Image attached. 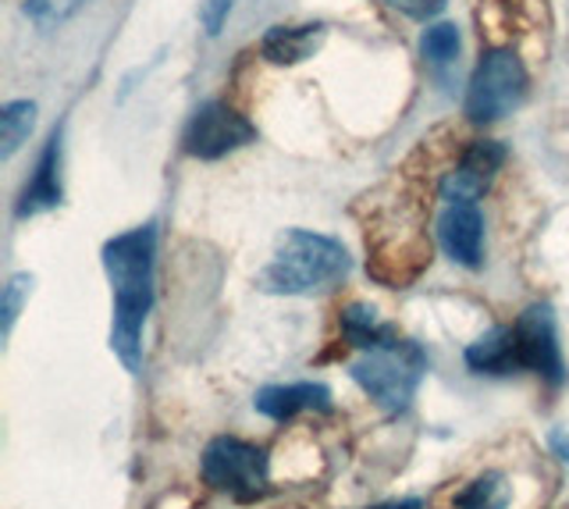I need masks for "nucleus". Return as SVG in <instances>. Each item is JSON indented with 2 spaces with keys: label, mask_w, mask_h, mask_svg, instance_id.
<instances>
[{
  "label": "nucleus",
  "mask_w": 569,
  "mask_h": 509,
  "mask_svg": "<svg viewBox=\"0 0 569 509\" xmlns=\"http://www.w3.org/2000/svg\"><path fill=\"white\" fill-rule=\"evenodd\" d=\"M153 224H139L132 232L103 242V271L111 278L114 296L111 349L129 375L142 367V325H147V313L153 307Z\"/></svg>",
  "instance_id": "nucleus-1"
},
{
  "label": "nucleus",
  "mask_w": 569,
  "mask_h": 509,
  "mask_svg": "<svg viewBox=\"0 0 569 509\" xmlns=\"http://www.w3.org/2000/svg\"><path fill=\"white\" fill-rule=\"evenodd\" d=\"M349 268L352 260L338 239L292 228L278 242L271 265L257 275V289L271 296H313L335 289L349 275Z\"/></svg>",
  "instance_id": "nucleus-2"
},
{
  "label": "nucleus",
  "mask_w": 569,
  "mask_h": 509,
  "mask_svg": "<svg viewBox=\"0 0 569 509\" xmlns=\"http://www.w3.org/2000/svg\"><path fill=\"white\" fill-rule=\"evenodd\" d=\"M349 375L381 410L402 413L427 375V353L413 339L396 336L378 349H363V357L349 367Z\"/></svg>",
  "instance_id": "nucleus-3"
},
{
  "label": "nucleus",
  "mask_w": 569,
  "mask_h": 509,
  "mask_svg": "<svg viewBox=\"0 0 569 509\" xmlns=\"http://www.w3.org/2000/svg\"><path fill=\"white\" fill-rule=\"evenodd\" d=\"M527 97V68L516 58V50H488L473 68L467 86V111L470 121H498L512 114Z\"/></svg>",
  "instance_id": "nucleus-4"
},
{
  "label": "nucleus",
  "mask_w": 569,
  "mask_h": 509,
  "mask_svg": "<svg viewBox=\"0 0 569 509\" xmlns=\"http://www.w3.org/2000/svg\"><path fill=\"white\" fill-rule=\"evenodd\" d=\"M200 473L213 491H228L231 499H260L267 491V452L221 435L203 449Z\"/></svg>",
  "instance_id": "nucleus-5"
},
{
  "label": "nucleus",
  "mask_w": 569,
  "mask_h": 509,
  "mask_svg": "<svg viewBox=\"0 0 569 509\" xmlns=\"http://www.w3.org/2000/svg\"><path fill=\"white\" fill-rule=\"evenodd\" d=\"M512 331V367L516 371H533L545 378L551 389H559L566 381V360L559 349V328H556V313L548 303H533L527 307Z\"/></svg>",
  "instance_id": "nucleus-6"
},
{
  "label": "nucleus",
  "mask_w": 569,
  "mask_h": 509,
  "mask_svg": "<svg viewBox=\"0 0 569 509\" xmlns=\"http://www.w3.org/2000/svg\"><path fill=\"white\" fill-rule=\"evenodd\" d=\"M253 136L257 129L239 111H231L228 103H203L182 132V150L196 161H221L239 147L253 143Z\"/></svg>",
  "instance_id": "nucleus-7"
},
{
  "label": "nucleus",
  "mask_w": 569,
  "mask_h": 509,
  "mask_svg": "<svg viewBox=\"0 0 569 509\" xmlns=\"http://www.w3.org/2000/svg\"><path fill=\"white\" fill-rule=\"evenodd\" d=\"M502 164H506V147L502 143H495V139H473V143L462 150L456 168L445 174L441 200L445 203H456V200L477 203V197L491 186V179H495Z\"/></svg>",
  "instance_id": "nucleus-8"
},
{
  "label": "nucleus",
  "mask_w": 569,
  "mask_h": 509,
  "mask_svg": "<svg viewBox=\"0 0 569 509\" xmlns=\"http://www.w3.org/2000/svg\"><path fill=\"white\" fill-rule=\"evenodd\" d=\"M438 239H441V250L449 253L456 265L480 268V260H485V218H480L477 203H467V200L445 203L438 218Z\"/></svg>",
  "instance_id": "nucleus-9"
},
{
  "label": "nucleus",
  "mask_w": 569,
  "mask_h": 509,
  "mask_svg": "<svg viewBox=\"0 0 569 509\" xmlns=\"http://www.w3.org/2000/svg\"><path fill=\"white\" fill-rule=\"evenodd\" d=\"M58 203H61V132H53L40 153V161H36L32 179L26 182L22 197L14 203V218L26 221L43 214V210H53Z\"/></svg>",
  "instance_id": "nucleus-10"
},
{
  "label": "nucleus",
  "mask_w": 569,
  "mask_h": 509,
  "mask_svg": "<svg viewBox=\"0 0 569 509\" xmlns=\"http://www.w3.org/2000/svg\"><path fill=\"white\" fill-rule=\"evenodd\" d=\"M253 407L257 413L271 417V420H289L296 413H331V389L320 381H296V385H267L253 396Z\"/></svg>",
  "instance_id": "nucleus-11"
},
{
  "label": "nucleus",
  "mask_w": 569,
  "mask_h": 509,
  "mask_svg": "<svg viewBox=\"0 0 569 509\" xmlns=\"http://www.w3.org/2000/svg\"><path fill=\"white\" fill-rule=\"evenodd\" d=\"M325 43V26H274L260 43V54L271 64H299L313 58V50Z\"/></svg>",
  "instance_id": "nucleus-12"
},
{
  "label": "nucleus",
  "mask_w": 569,
  "mask_h": 509,
  "mask_svg": "<svg viewBox=\"0 0 569 509\" xmlns=\"http://www.w3.org/2000/svg\"><path fill=\"white\" fill-rule=\"evenodd\" d=\"M467 367L477 375H516L512 367V331L509 325H498L485 331L477 342L467 346Z\"/></svg>",
  "instance_id": "nucleus-13"
},
{
  "label": "nucleus",
  "mask_w": 569,
  "mask_h": 509,
  "mask_svg": "<svg viewBox=\"0 0 569 509\" xmlns=\"http://www.w3.org/2000/svg\"><path fill=\"white\" fill-rule=\"evenodd\" d=\"M342 336L349 346L356 349H378L385 346L388 339H396L399 331L391 325H381L378 313H373V307H363V303H352L342 310Z\"/></svg>",
  "instance_id": "nucleus-14"
},
{
  "label": "nucleus",
  "mask_w": 569,
  "mask_h": 509,
  "mask_svg": "<svg viewBox=\"0 0 569 509\" xmlns=\"http://www.w3.org/2000/svg\"><path fill=\"white\" fill-rule=\"evenodd\" d=\"M512 502V488L506 481V473L488 470L473 478L467 488L456 496V509H506Z\"/></svg>",
  "instance_id": "nucleus-15"
},
{
  "label": "nucleus",
  "mask_w": 569,
  "mask_h": 509,
  "mask_svg": "<svg viewBox=\"0 0 569 509\" xmlns=\"http://www.w3.org/2000/svg\"><path fill=\"white\" fill-rule=\"evenodd\" d=\"M36 126V103L32 100H11L0 111V157H8L26 143Z\"/></svg>",
  "instance_id": "nucleus-16"
},
{
  "label": "nucleus",
  "mask_w": 569,
  "mask_h": 509,
  "mask_svg": "<svg viewBox=\"0 0 569 509\" xmlns=\"http://www.w3.org/2000/svg\"><path fill=\"white\" fill-rule=\"evenodd\" d=\"M420 50H423V58L431 61V64H449L459 54V29L449 26V22L431 26V29L423 32Z\"/></svg>",
  "instance_id": "nucleus-17"
},
{
  "label": "nucleus",
  "mask_w": 569,
  "mask_h": 509,
  "mask_svg": "<svg viewBox=\"0 0 569 509\" xmlns=\"http://www.w3.org/2000/svg\"><path fill=\"white\" fill-rule=\"evenodd\" d=\"M82 4L86 0H26V11H29V19L40 22V26H61Z\"/></svg>",
  "instance_id": "nucleus-18"
},
{
  "label": "nucleus",
  "mask_w": 569,
  "mask_h": 509,
  "mask_svg": "<svg viewBox=\"0 0 569 509\" xmlns=\"http://www.w3.org/2000/svg\"><path fill=\"white\" fill-rule=\"evenodd\" d=\"M32 289V275H14L11 282L4 286V300H0V313H4V339L11 336V328H14V318H18V310H22V300L29 296Z\"/></svg>",
  "instance_id": "nucleus-19"
},
{
  "label": "nucleus",
  "mask_w": 569,
  "mask_h": 509,
  "mask_svg": "<svg viewBox=\"0 0 569 509\" xmlns=\"http://www.w3.org/2000/svg\"><path fill=\"white\" fill-rule=\"evenodd\" d=\"M385 4H388L391 11H402L406 19H420V22H427V19H435V14L445 8V0H385Z\"/></svg>",
  "instance_id": "nucleus-20"
},
{
  "label": "nucleus",
  "mask_w": 569,
  "mask_h": 509,
  "mask_svg": "<svg viewBox=\"0 0 569 509\" xmlns=\"http://www.w3.org/2000/svg\"><path fill=\"white\" fill-rule=\"evenodd\" d=\"M231 8H236V0H203L200 22H203V29L210 32V37H218V32H221V26L228 22Z\"/></svg>",
  "instance_id": "nucleus-21"
},
{
  "label": "nucleus",
  "mask_w": 569,
  "mask_h": 509,
  "mask_svg": "<svg viewBox=\"0 0 569 509\" xmlns=\"http://www.w3.org/2000/svg\"><path fill=\"white\" fill-rule=\"evenodd\" d=\"M548 442H551V449H556L559 460L569 463V435H566V431H551V435H548Z\"/></svg>",
  "instance_id": "nucleus-22"
},
{
  "label": "nucleus",
  "mask_w": 569,
  "mask_h": 509,
  "mask_svg": "<svg viewBox=\"0 0 569 509\" xmlns=\"http://www.w3.org/2000/svg\"><path fill=\"white\" fill-rule=\"evenodd\" d=\"M373 509H423V506H420V499H396V502H385Z\"/></svg>",
  "instance_id": "nucleus-23"
}]
</instances>
